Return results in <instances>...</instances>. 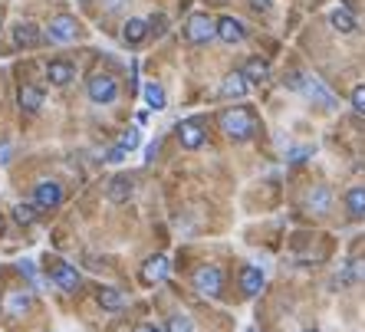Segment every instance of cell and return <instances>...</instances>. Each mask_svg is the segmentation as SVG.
I'll return each mask as SVG.
<instances>
[{"label":"cell","instance_id":"cell-4","mask_svg":"<svg viewBox=\"0 0 365 332\" xmlns=\"http://www.w3.org/2000/svg\"><path fill=\"white\" fill-rule=\"evenodd\" d=\"M86 92H89L92 102H99V106H109V102H115V99H119V82H115L112 76L99 73V76H92V79H89Z\"/></svg>","mask_w":365,"mask_h":332},{"label":"cell","instance_id":"cell-27","mask_svg":"<svg viewBox=\"0 0 365 332\" xmlns=\"http://www.w3.org/2000/svg\"><path fill=\"white\" fill-rule=\"evenodd\" d=\"M119 145L125 151L138 148V145H142V132H138V129H125V132H122V138H119Z\"/></svg>","mask_w":365,"mask_h":332},{"label":"cell","instance_id":"cell-38","mask_svg":"<svg viewBox=\"0 0 365 332\" xmlns=\"http://www.w3.org/2000/svg\"><path fill=\"white\" fill-rule=\"evenodd\" d=\"M82 3H89V0H82Z\"/></svg>","mask_w":365,"mask_h":332},{"label":"cell","instance_id":"cell-19","mask_svg":"<svg viewBox=\"0 0 365 332\" xmlns=\"http://www.w3.org/2000/svg\"><path fill=\"white\" fill-rule=\"evenodd\" d=\"M99 306L106 309V313H119L122 306H125V293L115 287H106V289H99Z\"/></svg>","mask_w":365,"mask_h":332},{"label":"cell","instance_id":"cell-9","mask_svg":"<svg viewBox=\"0 0 365 332\" xmlns=\"http://www.w3.org/2000/svg\"><path fill=\"white\" fill-rule=\"evenodd\" d=\"M49 280L63 289V293H76L79 289V273L69 267V263H53V270H49Z\"/></svg>","mask_w":365,"mask_h":332},{"label":"cell","instance_id":"cell-34","mask_svg":"<svg viewBox=\"0 0 365 332\" xmlns=\"http://www.w3.org/2000/svg\"><path fill=\"white\" fill-rule=\"evenodd\" d=\"M155 155H158V142H152V145L145 148V162H155Z\"/></svg>","mask_w":365,"mask_h":332},{"label":"cell","instance_id":"cell-10","mask_svg":"<svg viewBox=\"0 0 365 332\" xmlns=\"http://www.w3.org/2000/svg\"><path fill=\"white\" fill-rule=\"evenodd\" d=\"M178 142H181L184 148H201L204 145V125H201L198 119H188L178 125Z\"/></svg>","mask_w":365,"mask_h":332},{"label":"cell","instance_id":"cell-17","mask_svg":"<svg viewBox=\"0 0 365 332\" xmlns=\"http://www.w3.org/2000/svg\"><path fill=\"white\" fill-rule=\"evenodd\" d=\"M122 36H125V43H129V46H138L142 40H145V36H148V20H142V16H132V20L125 23Z\"/></svg>","mask_w":365,"mask_h":332},{"label":"cell","instance_id":"cell-11","mask_svg":"<svg viewBox=\"0 0 365 332\" xmlns=\"http://www.w3.org/2000/svg\"><path fill=\"white\" fill-rule=\"evenodd\" d=\"M217 36L224 40V43H243V36H247V27H243L237 16H221L217 20Z\"/></svg>","mask_w":365,"mask_h":332},{"label":"cell","instance_id":"cell-31","mask_svg":"<svg viewBox=\"0 0 365 332\" xmlns=\"http://www.w3.org/2000/svg\"><path fill=\"white\" fill-rule=\"evenodd\" d=\"M250 3H254L257 14H270V7H274V0H250Z\"/></svg>","mask_w":365,"mask_h":332},{"label":"cell","instance_id":"cell-37","mask_svg":"<svg viewBox=\"0 0 365 332\" xmlns=\"http://www.w3.org/2000/svg\"><path fill=\"white\" fill-rule=\"evenodd\" d=\"M0 27H3V16H0Z\"/></svg>","mask_w":365,"mask_h":332},{"label":"cell","instance_id":"cell-35","mask_svg":"<svg viewBox=\"0 0 365 332\" xmlns=\"http://www.w3.org/2000/svg\"><path fill=\"white\" fill-rule=\"evenodd\" d=\"M125 7V0H106V10H122Z\"/></svg>","mask_w":365,"mask_h":332},{"label":"cell","instance_id":"cell-12","mask_svg":"<svg viewBox=\"0 0 365 332\" xmlns=\"http://www.w3.org/2000/svg\"><path fill=\"white\" fill-rule=\"evenodd\" d=\"M46 76H49L53 86H69V82L76 79V66L66 63V60H53L49 66H46Z\"/></svg>","mask_w":365,"mask_h":332},{"label":"cell","instance_id":"cell-32","mask_svg":"<svg viewBox=\"0 0 365 332\" xmlns=\"http://www.w3.org/2000/svg\"><path fill=\"white\" fill-rule=\"evenodd\" d=\"M309 148H289V162H306Z\"/></svg>","mask_w":365,"mask_h":332},{"label":"cell","instance_id":"cell-36","mask_svg":"<svg viewBox=\"0 0 365 332\" xmlns=\"http://www.w3.org/2000/svg\"><path fill=\"white\" fill-rule=\"evenodd\" d=\"M135 332H162V329H155V326H148V322H145V326H138Z\"/></svg>","mask_w":365,"mask_h":332},{"label":"cell","instance_id":"cell-25","mask_svg":"<svg viewBox=\"0 0 365 332\" xmlns=\"http://www.w3.org/2000/svg\"><path fill=\"white\" fill-rule=\"evenodd\" d=\"M329 23H333L339 33H352L355 30V16L346 10V7H339V10H333V16H329Z\"/></svg>","mask_w":365,"mask_h":332},{"label":"cell","instance_id":"cell-29","mask_svg":"<svg viewBox=\"0 0 365 332\" xmlns=\"http://www.w3.org/2000/svg\"><path fill=\"white\" fill-rule=\"evenodd\" d=\"M352 109H355L359 115H365V86H355V92H352Z\"/></svg>","mask_w":365,"mask_h":332},{"label":"cell","instance_id":"cell-26","mask_svg":"<svg viewBox=\"0 0 365 332\" xmlns=\"http://www.w3.org/2000/svg\"><path fill=\"white\" fill-rule=\"evenodd\" d=\"M14 221L23 227H30L36 221V204H16L14 208Z\"/></svg>","mask_w":365,"mask_h":332},{"label":"cell","instance_id":"cell-28","mask_svg":"<svg viewBox=\"0 0 365 332\" xmlns=\"http://www.w3.org/2000/svg\"><path fill=\"white\" fill-rule=\"evenodd\" d=\"M168 332H195V326H191L188 316H171L168 319Z\"/></svg>","mask_w":365,"mask_h":332},{"label":"cell","instance_id":"cell-3","mask_svg":"<svg viewBox=\"0 0 365 332\" xmlns=\"http://www.w3.org/2000/svg\"><path fill=\"white\" fill-rule=\"evenodd\" d=\"M184 36L191 40V43H211L214 36H217V20H211L208 14H195L188 16V27H184Z\"/></svg>","mask_w":365,"mask_h":332},{"label":"cell","instance_id":"cell-20","mask_svg":"<svg viewBox=\"0 0 365 332\" xmlns=\"http://www.w3.org/2000/svg\"><path fill=\"white\" fill-rule=\"evenodd\" d=\"M243 79L247 82H263V79H270V63L267 60H247V66H243Z\"/></svg>","mask_w":365,"mask_h":332},{"label":"cell","instance_id":"cell-24","mask_svg":"<svg viewBox=\"0 0 365 332\" xmlns=\"http://www.w3.org/2000/svg\"><path fill=\"white\" fill-rule=\"evenodd\" d=\"M145 102H148V109H155V112H162V109L168 106V99H165V89H162V86H158V82H148V86H145Z\"/></svg>","mask_w":365,"mask_h":332},{"label":"cell","instance_id":"cell-6","mask_svg":"<svg viewBox=\"0 0 365 332\" xmlns=\"http://www.w3.org/2000/svg\"><path fill=\"white\" fill-rule=\"evenodd\" d=\"M33 204H36V208H43V211L60 208V204H63V188L56 181H40V184H36V191H33Z\"/></svg>","mask_w":365,"mask_h":332},{"label":"cell","instance_id":"cell-15","mask_svg":"<svg viewBox=\"0 0 365 332\" xmlns=\"http://www.w3.org/2000/svg\"><path fill=\"white\" fill-rule=\"evenodd\" d=\"M250 89V82L243 79V73H230L224 82H221V96H228V99H243Z\"/></svg>","mask_w":365,"mask_h":332},{"label":"cell","instance_id":"cell-16","mask_svg":"<svg viewBox=\"0 0 365 332\" xmlns=\"http://www.w3.org/2000/svg\"><path fill=\"white\" fill-rule=\"evenodd\" d=\"M40 43V30L33 23H16L14 27V46L16 49H30V46Z\"/></svg>","mask_w":365,"mask_h":332},{"label":"cell","instance_id":"cell-5","mask_svg":"<svg viewBox=\"0 0 365 332\" xmlns=\"http://www.w3.org/2000/svg\"><path fill=\"white\" fill-rule=\"evenodd\" d=\"M195 289H198L201 296H221V289H224V276L217 267H198L195 270Z\"/></svg>","mask_w":365,"mask_h":332},{"label":"cell","instance_id":"cell-14","mask_svg":"<svg viewBox=\"0 0 365 332\" xmlns=\"http://www.w3.org/2000/svg\"><path fill=\"white\" fill-rule=\"evenodd\" d=\"M333 208V191L326 188V184H316L313 191H309V211L313 214H329Z\"/></svg>","mask_w":365,"mask_h":332},{"label":"cell","instance_id":"cell-22","mask_svg":"<svg viewBox=\"0 0 365 332\" xmlns=\"http://www.w3.org/2000/svg\"><path fill=\"white\" fill-rule=\"evenodd\" d=\"M3 309H7V316H23L30 309V296L27 293H7L3 296Z\"/></svg>","mask_w":365,"mask_h":332},{"label":"cell","instance_id":"cell-30","mask_svg":"<svg viewBox=\"0 0 365 332\" xmlns=\"http://www.w3.org/2000/svg\"><path fill=\"white\" fill-rule=\"evenodd\" d=\"M106 162H112V165H119V162H125V148H122V145H115V148H109Z\"/></svg>","mask_w":365,"mask_h":332},{"label":"cell","instance_id":"cell-8","mask_svg":"<svg viewBox=\"0 0 365 332\" xmlns=\"http://www.w3.org/2000/svg\"><path fill=\"white\" fill-rule=\"evenodd\" d=\"M79 33V23L73 16H53L49 20V40H56V43H69V40H76Z\"/></svg>","mask_w":365,"mask_h":332},{"label":"cell","instance_id":"cell-18","mask_svg":"<svg viewBox=\"0 0 365 332\" xmlns=\"http://www.w3.org/2000/svg\"><path fill=\"white\" fill-rule=\"evenodd\" d=\"M241 289L247 296H257L260 289H263V273L260 267H243L241 270Z\"/></svg>","mask_w":365,"mask_h":332},{"label":"cell","instance_id":"cell-2","mask_svg":"<svg viewBox=\"0 0 365 332\" xmlns=\"http://www.w3.org/2000/svg\"><path fill=\"white\" fill-rule=\"evenodd\" d=\"M287 86L289 89H296V92H303L306 99H313L316 106H322V109H329L333 112L339 102H335V96L326 86H322V79H316V76H303V73H289L287 76Z\"/></svg>","mask_w":365,"mask_h":332},{"label":"cell","instance_id":"cell-7","mask_svg":"<svg viewBox=\"0 0 365 332\" xmlns=\"http://www.w3.org/2000/svg\"><path fill=\"white\" fill-rule=\"evenodd\" d=\"M168 273H171V260L165 254H155V257H148L142 263V280L145 283H162Z\"/></svg>","mask_w":365,"mask_h":332},{"label":"cell","instance_id":"cell-13","mask_svg":"<svg viewBox=\"0 0 365 332\" xmlns=\"http://www.w3.org/2000/svg\"><path fill=\"white\" fill-rule=\"evenodd\" d=\"M106 195H109V201H115V204L129 201V197H132V178H129V175H115V178L106 184Z\"/></svg>","mask_w":365,"mask_h":332},{"label":"cell","instance_id":"cell-1","mask_svg":"<svg viewBox=\"0 0 365 332\" xmlns=\"http://www.w3.org/2000/svg\"><path fill=\"white\" fill-rule=\"evenodd\" d=\"M221 129H224V135L234 138V142H247V138L257 135V115H254L250 109L234 106V109H228V112H221Z\"/></svg>","mask_w":365,"mask_h":332},{"label":"cell","instance_id":"cell-23","mask_svg":"<svg viewBox=\"0 0 365 332\" xmlns=\"http://www.w3.org/2000/svg\"><path fill=\"white\" fill-rule=\"evenodd\" d=\"M20 106L27 109V112H40V106H43V92L36 89V86H20Z\"/></svg>","mask_w":365,"mask_h":332},{"label":"cell","instance_id":"cell-33","mask_svg":"<svg viewBox=\"0 0 365 332\" xmlns=\"http://www.w3.org/2000/svg\"><path fill=\"white\" fill-rule=\"evenodd\" d=\"M10 142H0V165H3V162H10Z\"/></svg>","mask_w":365,"mask_h":332},{"label":"cell","instance_id":"cell-21","mask_svg":"<svg viewBox=\"0 0 365 332\" xmlns=\"http://www.w3.org/2000/svg\"><path fill=\"white\" fill-rule=\"evenodd\" d=\"M346 208H349V214L355 217V221H362V217H365V188H362V184L349 188V195H346Z\"/></svg>","mask_w":365,"mask_h":332}]
</instances>
